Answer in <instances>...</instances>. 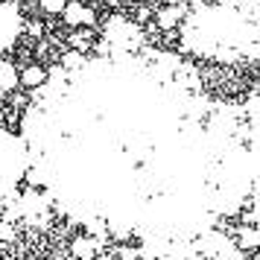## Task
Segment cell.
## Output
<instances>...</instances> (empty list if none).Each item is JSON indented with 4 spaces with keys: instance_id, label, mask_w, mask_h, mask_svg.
<instances>
[{
    "instance_id": "cell-1",
    "label": "cell",
    "mask_w": 260,
    "mask_h": 260,
    "mask_svg": "<svg viewBox=\"0 0 260 260\" xmlns=\"http://www.w3.org/2000/svg\"><path fill=\"white\" fill-rule=\"evenodd\" d=\"M21 32V12L12 0H0V53L15 41Z\"/></svg>"
},
{
    "instance_id": "cell-2",
    "label": "cell",
    "mask_w": 260,
    "mask_h": 260,
    "mask_svg": "<svg viewBox=\"0 0 260 260\" xmlns=\"http://www.w3.org/2000/svg\"><path fill=\"white\" fill-rule=\"evenodd\" d=\"M64 18H68L71 26H82V24H91V21H94V12L85 9L82 3H68V6H64Z\"/></svg>"
},
{
    "instance_id": "cell-3",
    "label": "cell",
    "mask_w": 260,
    "mask_h": 260,
    "mask_svg": "<svg viewBox=\"0 0 260 260\" xmlns=\"http://www.w3.org/2000/svg\"><path fill=\"white\" fill-rule=\"evenodd\" d=\"M21 85V73H15V68L9 61L0 59V91H12Z\"/></svg>"
},
{
    "instance_id": "cell-4",
    "label": "cell",
    "mask_w": 260,
    "mask_h": 260,
    "mask_svg": "<svg viewBox=\"0 0 260 260\" xmlns=\"http://www.w3.org/2000/svg\"><path fill=\"white\" fill-rule=\"evenodd\" d=\"M44 79H47V73H44V68H38V64H29V68L21 73V85H26V88L44 85Z\"/></svg>"
},
{
    "instance_id": "cell-5",
    "label": "cell",
    "mask_w": 260,
    "mask_h": 260,
    "mask_svg": "<svg viewBox=\"0 0 260 260\" xmlns=\"http://www.w3.org/2000/svg\"><path fill=\"white\" fill-rule=\"evenodd\" d=\"M64 3H68V0H41V6H44L47 12H64Z\"/></svg>"
}]
</instances>
